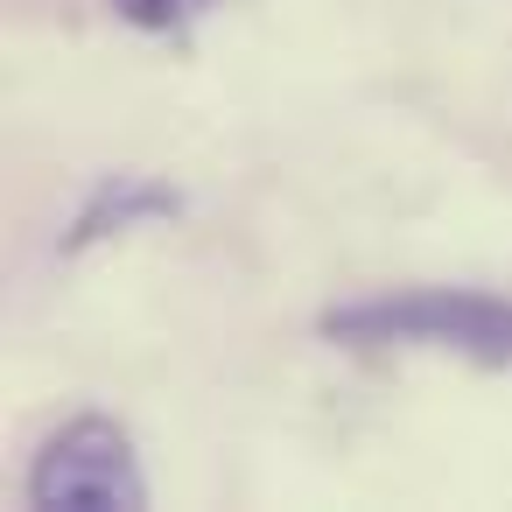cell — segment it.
<instances>
[{
  "mask_svg": "<svg viewBox=\"0 0 512 512\" xmlns=\"http://www.w3.org/2000/svg\"><path fill=\"white\" fill-rule=\"evenodd\" d=\"M176 211H183V197H176L169 183H155V176H106V183L85 197L78 225L64 232V253H85V246H99V239H113V232H134V225H162V218H176Z\"/></svg>",
  "mask_w": 512,
  "mask_h": 512,
  "instance_id": "obj_3",
  "label": "cell"
},
{
  "mask_svg": "<svg viewBox=\"0 0 512 512\" xmlns=\"http://www.w3.org/2000/svg\"><path fill=\"white\" fill-rule=\"evenodd\" d=\"M330 344H414V351H456L484 372L512 365V295L484 288H386L330 302L316 323Z\"/></svg>",
  "mask_w": 512,
  "mask_h": 512,
  "instance_id": "obj_1",
  "label": "cell"
},
{
  "mask_svg": "<svg viewBox=\"0 0 512 512\" xmlns=\"http://www.w3.org/2000/svg\"><path fill=\"white\" fill-rule=\"evenodd\" d=\"M218 0H113V15L141 36H183L197 15H211Z\"/></svg>",
  "mask_w": 512,
  "mask_h": 512,
  "instance_id": "obj_4",
  "label": "cell"
},
{
  "mask_svg": "<svg viewBox=\"0 0 512 512\" xmlns=\"http://www.w3.org/2000/svg\"><path fill=\"white\" fill-rule=\"evenodd\" d=\"M22 498L36 512H141L148 477H141V456H134L120 421L78 414L36 449V463L22 477Z\"/></svg>",
  "mask_w": 512,
  "mask_h": 512,
  "instance_id": "obj_2",
  "label": "cell"
}]
</instances>
